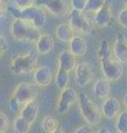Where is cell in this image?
<instances>
[{
  "instance_id": "1",
  "label": "cell",
  "mask_w": 127,
  "mask_h": 133,
  "mask_svg": "<svg viewBox=\"0 0 127 133\" xmlns=\"http://www.w3.org/2000/svg\"><path fill=\"white\" fill-rule=\"evenodd\" d=\"M8 14H10L13 19H24L27 21H29L32 26L35 27L36 29H42L46 26L47 22V14L44 9L41 7L33 5L31 7H28L26 9H20V8L11 5L8 6Z\"/></svg>"
},
{
  "instance_id": "2",
  "label": "cell",
  "mask_w": 127,
  "mask_h": 133,
  "mask_svg": "<svg viewBox=\"0 0 127 133\" xmlns=\"http://www.w3.org/2000/svg\"><path fill=\"white\" fill-rule=\"evenodd\" d=\"M10 31L13 39L20 42H36L41 36L39 29L33 27L29 21L20 18L13 19Z\"/></svg>"
},
{
  "instance_id": "3",
  "label": "cell",
  "mask_w": 127,
  "mask_h": 133,
  "mask_svg": "<svg viewBox=\"0 0 127 133\" xmlns=\"http://www.w3.org/2000/svg\"><path fill=\"white\" fill-rule=\"evenodd\" d=\"M39 60V53L36 50L19 53L11 59L10 62V71L16 76L30 73L35 70V65Z\"/></svg>"
},
{
  "instance_id": "4",
  "label": "cell",
  "mask_w": 127,
  "mask_h": 133,
  "mask_svg": "<svg viewBox=\"0 0 127 133\" xmlns=\"http://www.w3.org/2000/svg\"><path fill=\"white\" fill-rule=\"evenodd\" d=\"M77 104L82 116L89 125H97L102 122V111L97 104L88 97L86 93L79 92L77 97Z\"/></svg>"
},
{
  "instance_id": "5",
  "label": "cell",
  "mask_w": 127,
  "mask_h": 133,
  "mask_svg": "<svg viewBox=\"0 0 127 133\" xmlns=\"http://www.w3.org/2000/svg\"><path fill=\"white\" fill-rule=\"evenodd\" d=\"M100 65L104 78L109 82L119 80L124 74V64L121 63L110 55L101 58Z\"/></svg>"
},
{
  "instance_id": "6",
  "label": "cell",
  "mask_w": 127,
  "mask_h": 133,
  "mask_svg": "<svg viewBox=\"0 0 127 133\" xmlns=\"http://www.w3.org/2000/svg\"><path fill=\"white\" fill-rule=\"evenodd\" d=\"M74 32H79L82 35H91L94 29V24L91 22L84 11H77L71 9L69 11V22Z\"/></svg>"
},
{
  "instance_id": "7",
  "label": "cell",
  "mask_w": 127,
  "mask_h": 133,
  "mask_svg": "<svg viewBox=\"0 0 127 133\" xmlns=\"http://www.w3.org/2000/svg\"><path fill=\"white\" fill-rule=\"evenodd\" d=\"M38 88L39 87L35 84L27 82H20L19 84L13 89L12 97H14L21 104H27L36 98L38 95Z\"/></svg>"
},
{
  "instance_id": "8",
  "label": "cell",
  "mask_w": 127,
  "mask_h": 133,
  "mask_svg": "<svg viewBox=\"0 0 127 133\" xmlns=\"http://www.w3.org/2000/svg\"><path fill=\"white\" fill-rule=\"evenodd\" d=\"M77 97H79V93L72 87H66L65 89L61 90L58 102H56V111H58V113L60 115L66 114L70 108L75 102H77Z\"/></svg>"
},
{
  "instance_id": "9",
  "label": "cell",
  "mask_w": 127,
  "mask_h": 133,
  "mask_svg": "<svg viewBox=\"0 0 127 133\" xmlns=\"http://www.w3.org/2000/svg\"><path fill=\"white\" fill-rule=\"evenodd\" d=\"M35 5L55 17H64L65 15H69L70 11L68 0H36Z\"/></svg>"
},
{
  "instance_id": "10",
  "label": "cell",
  "mask_w": 127,
  "mask_h": 133,
  "mask_svg": "<svg viewBox=\"0 0 127 133\" xmlns=\"http://www.w3.org/2000/svg\"><path fill=\"white\" fill-rule=\"evenodd\" d=\"M75 76L74 81L79 87H86L92 82L94 73L92 70V66L87 62H79L75 66Z\"/></svg>"
},
{
  "instance_id": "11",
  "label": "cell",
  "mask_w": 127,
  "mask_h": 133,
  "mask_svg": "<svg viewBox=\"0 0 127 133\" xmlns=\"http://www.w3.org/2000/svg\"><path fill=\"white\" fill-rule=\"evenodd\" d=\"M102 114L108 120H113L122 111V104L119 100L115 97H107L102 103Z\"/></svg>"
},
{
  "instance_id": "12",
  "label": "cell",
  "mask_w": 127,
  "mask_h": 133,
  "mask_svg": "<svg viewBox=\"0 0 127 133\" xmlns=\"http://www.w3.org/2000/svg\"><path fill=\"white\" fill-rule=\"evenodd\" d=\"M114 58L123 64H127V37L118 33L113 44Z\"/></svg>"
},
{
  "instance_id": "13",
  "label": "cell",
  "mask_w": 127,
  "mask_h": 133,
  "mask_svg": "<svg viewBox=\"0 0 127 133\" xmlns=\"http://www.w3.org/2000/svg\"><path fill=\"white\" fill-rule=\"evenodd\" d=\"M53 80V74L51 69L47 65H41L35 68L33 71V81L39 88H46L51 84Z\"/></svg>"
},
{
  "instance_id": "14",
  "label": "cell",
  "mask_w": 127,
  "mask_h": 133,
  "mask_svg": "<svg viewBox=\"0 0 127 133\" xmlns=\"http://www.w3.org/2000/svg\"><path fill=\"white\" fill-rule=\"evenodd\" d=\"M113 11L108 5H105L102 9L98 10L93 17V24L97 28H106L112 23Z\"/></svg>"
},
{
  "instance_id": "15",
  "label": "cell",
  "mask_w": 127,
  "mask_h": 133,
  "mask_svg": "<svg viewBox=\"0 0 127 133\" xmlns=\"http://www.w3.org/2000/svg\"><path fill=\"white\" fill-rule=\"evenodd\" d=\"M77 64L76 57L70 51V50H63L60 52L58 58V66L64 69L65 71L71 72L75 70V66Z\"/></svg>"
},
{
  "instance_id": "16",
  "label": "cell",
  "mask_w": 127,
  "mask_h": 133,
  "mask_svg": "<svg viewBox=\"0 0 127 133\" xmlns=\"http://www.w3.org/2000/svg\"><path fill=\"white\" fill-rule=\"evenodd\" d=\"M55 47V41L53 39V37L48 33L41 35L39 39L35 42V50L38 51L39 55H48Z\"/></svg>"
},
{
  "instance_id": "17",
  "label": "cell",
  "mask_w": 127,
  "mask_h": 133,
  "mask_svg": "<svg viewBox=\"0 0 127 133\" xmlns=\"http://www.w3.org/2000/svg\"><path fill=\"white\" fill-rule=\"evenodd\" d=\"M69 50L75 57H83L87 52V43L83 37L74 35L69 42Z\"/></svg>"
},
{
  "instance_id": "18",
  "label": "cell",
  "mask_w": 127,
  "mask_h": 133,
  "mask_svg": "<svg viewBox=\"0 0 127 133\" xmlns=\"http://www.w3.org/2000/svg\"><path fill=\"white\" fill-rule=\"evenodd\" d=\"M110 82L106 79H98L93 84V94L96 99H106L110 93Z\"/></svg>"
},
{
  "instance_id": "19",
  "label": "cell",
  "mask_w": 127,
  "mask_h": 133,
  "mask_svg": "<svg viewBox=\"0 0 127 133\" xmlns=\"http://www.w3.org/2000/svg\"><path fill=\"white\" fill-rule=\"evenodd\" d=\"M19 114L21 116H23L28 122L33 124L36 121L38 115H39V104L34 101V100L29 102V103H27V104H23Z\"/></svg>"
},
{
  "instance_id": "20",
  "label": "cell",
  "mask_w": 127,
  "mask_h": 133,
  "mask_svg": "<svg viewBox=\"0 0 127 133\" xmlns=\"http://www.w3.org/2000/svg\"><path fill=\"white\" fill-rule=\"evenodd\" d=\"M55 36L58 40H60L61 42H70L73 37H74V30L71 28L69 23H61L59 24L55 29Z\"/></svg>"
},
{
  "instance_id": "21",
  "label": "cell",
  "mask_w": 127,
  "mask_h": 133,
  "mask_svg": "<svg viewBox=\"0 0 127 133\" xmlns=\"http://www.w3.org/2000/svg\"><path fill=\"white\" fill-rule=\"evenodd\" d=\"M41 128L46 133H52L55 131L58 128H60V122L59 120L53 115H47L44 116L41 121Z\"/></svg>"
},
{
  "instance_id": "22",
  "label": "cell",
  "mask_w": 127,
  "mask_h": 133,
  "mask_svg": "<svg viewBox=\"0 0 127 133\" xmlns=\"http://www.w3.org/2000/svg\"><path fill=\"white\" fill-rule=\"evenodd\" d=\"M68 71H65L64 69L62 68H59L56 69V72H55V83H56V87L60 89V90H63L65 89L66 87H69V81H70V76H69Z\"/></svg>"
},
{
  "instance_id": "23",
  "label": "cell",
  "mask_w": 127,
  "mask_h": 133,
  "mask_svg": "<svg viewBox=\"0 0 127 133\" xmlns=\"http://www.w3.org/2000/svg\"><path fill=\"white\" fill-rule=\"evenodd\" d=\"M31 125L32 124L30 122H28L20 114L13 120V130L16 133H29Z\"/></svg>"
},
{
  "instance_id": "24",
  "label": "cell",
  "mask_w": 127,
  "mask_h": 133,
  "mask_svg": "<svg viewBox=\"0 0 127 133\" xmlns=\"http://www.w3.org/2000/svg\"><path fill=\"white\" fill-rule=\"evenodd\" d=\"M115 127L118 133H127V110H122L116 116Z\"/></svg>"
},
{
  "instance_id": "25",
  "label": "cell",
  "mask_w": 127,
  "mask_h": 133,
  "mask_svg": "<svg viewBox=\"0 0 127 133\" xmlns=\"http://www.w3.org/2000/svg\"><path fill=\"white\" fill-rule=\"evenodd\" d=\"M106 5V0H86L84 12L86 14H96Z\"/></svg>"
},
{
  "instance_id": "26",
  "label": "cell",
  "mask_w": 127,
  "mask_h": 133,
  "mask_svg": "<svg viewBox=\"0 0 127 133\" xmlns=\"http://www.w3.org/2000/svg\"><path fill=\"white\" fill-rule=\"evenodd\" d=\"M97 55L98 58H103L106 56H109L110 55V47H109V43L107 40H102L100 45H98V49H97Z\"/></svg>"
},
{
  "instance_id": "27",
  "label": "cell",
  "mask_w": 127,
  "mask_h": 133,
  "mask_svg": "<svg viewBox=\"0 0 127 133\" xmlns=\"http://www.w3.org/2000/svg\"><path fill=\"white\" fill-rule=\"evenodd\" d=\"M10 127V121L8 119L7 114H5L3 112L0 111V133L7 132V130Z\"/></svg>"
},
{
  "instance_id": "28",
  "label": "cell",
  "mask_w": 127,
  "mask_h": 133,
  "mask_svg": "<svg viewBox=\"0 0 127 133\" xmlns=\"http://www.w3.org/2000/svg\"><path fill=\"white\" fill-rule=\"evenodd\" d=\"M117 21L121 27L127 29V8L122 9L117 15Z\"/></svg>"
},
{
  "instance_id": "29",
  "label": "cell",
  "mask_w": 127,
  "mask_h": 133,
  "mask_svg": "<svg viewBox=\"0 0 127 133\" xmlns=\"http://www.w3.org/2000/svg\"><path fill=\"white\" fill-rule=\"evenodd\" d=\"M70 6H71V9L77 11H84L85 6H86V0H71Z\"/></svg>"
},
{
  "instance_id": "30",
  "label": "cell",
  "mask_w": 127,
  "mask_h": 133,
  "mask_svg": "<svg viewBox=\"0 0 127 133\" xmlns=\"http://www.w3.org/2000/svg\"><path fill=\"white\" fill-rule=\"evenodd\" d=\"M36 0H13V3L16 7L20 8V9H26L28 7H31L35 5Z\"/></svg>"
},
{
  "instance_id": "31",
  "label": "cell",
  "mask_w": 127,
  "mask_h": 133,
  "mask_svg": "<svg viewBox=\"0 0 127 133\" xmlns=\"http://www.w3.org/2000/svg\"><path fill=\"white\" fill-rule=\"evenodd\" d=\"M22 107H23V104H21V103H20L17 99L11 95L10 101H9V108H10V110L12 112H19V113H20V111H21V109H22Z\"/></svg>"
},
{
  "instance_id": "32",
  "label": "cell",
  "mask_w": 127,
  "mask_h": 133,
  "mask_svg": "<svg viewBox=\"0 0 127 133\" xmlns=\"http://www.w3.org/2000/svg\"><path fill=\"white\" fill-rule=\"evenodd\" d=\"M8 0H0V19H3L8 14Z\"/></svg>"
},
{
  "instance_id": "33",
  "label": "cell",
  "mask_w": 127,
  "mask_h": 133,
  "mask_svg": "<svg viewBox=\"0 0 127 133\" xmlns=\"http://www.w3.org/2000/svg\"><path fill=\"white\" fill-rule=\"evenodd\" d=\"M7 50H8V42L5 37L0 35V58H2V56L7 52Z\"/></svg>"
},
{
  "instance_id": "34",
  "label": "cell",
  "mask_w": 127,
  "mask_h": 133,
  "mask_svg": "<svg viewBox=\"0 0 127 133\" xmlns=\"http://www.w3.org/2000/svg\"><path fill=\"white\" fill-rule=\"evenodd\" d=\"M74 133H93V129H92V125L85 124V125H81L77 128Z\"/></svg>"
},
{
  "instance_id": "35",
  "label": "cell",
  "mask_w": 127,
  "mask_h": 133,
  "mask_svg": "<svg viewBox=\"0 0 127 133\" xmlns=\"http://www.w3.org/2000/svg\"><path fill=\"white\" fill-rule=\"evenodd\" d=\"M97 133H112V132H110L108 129H106V128H101Z\"/></svg>"
},
{
  "instance_id": "36",
  "label": "cell",
  "mask_w": 127,
  "mask_h": 133,
  "mask_svg": "<svg viewBox=\"0 0 127 133\" xmlns=\"http://www.w3.org/2000/svg\"><path fill=\"white\" fill-rule=\"evenodd\" d=\"M123 104L125 105L126 110H127V92L124 94V97H123Z\"/></svg>"
},
{
  "instance_id": "37",
  "label": "cell",
  "mask_w": 127,
  "mask_h": 133,
  "mask_svg": "<svg viewBox=\"0 0 127 133\" xmlns=\"http://www.w3.org/2000/svg\"><path fill=\"white\" fill-rule=\"evenodd\" d=\"M52 133H65V132L63 131V129H61V128H58V129H56L55 131H53Z\"/></svg>"
},
{
  "instance_id": "38",
  "label": "cell",
  "mask_w": 127,
  "mask_h": 133,
  "mask_svg": "<svg viewBox=\"0 0 127 133\" xmlns=\"http://www.w3.org/2000/svg\"><path fill=\"white\" fill-rule=\"evenodd\" d=\"M123 3H124L125 8H127V0H123Z\"/></svg>"
},
{
  "instance_id": "39",
  "label": "cell",
  "mask_w": 127,
  "mask_h": 133,
  "mask_svg": "<svg viewBox=\"0 0 127 133\" xmlns=\"http://www.w3.org/2000/svg\"><path fill=\"white\" fill-rule=\"evenodd\" d=\"M2 133H7V132H2Z\"/></svg>"
},
{
  "instance_id": "40",
  "label": "cell",
  "mask_w": 127,
  "mask_h": 133,
  "mask_svg": "<svg viewBox=\"0 0 127 133\" xmlns=\"http://www.w3.org/2000/svg\"><path fill=\"white\" fill-rule=\"evenodd\" d=\"M93 133H95V132H93Z\"/></svg>"
}]
</instances>
